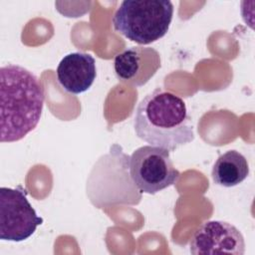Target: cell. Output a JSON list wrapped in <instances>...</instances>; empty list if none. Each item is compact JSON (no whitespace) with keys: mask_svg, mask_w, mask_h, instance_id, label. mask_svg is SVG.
<instances>
[{"mask_svg":"<svg viewBox=\"0 0 255 255\" xmlns=\"http://www.w3.org/2000/svg\"><path fill=\"white\" fill-rule=\"evenodd\" d=\"M45 93L40 80L24 67L8 64L0 69V140L22 139L38 125Z\"/></svg>","mask_w":255,"mask_h":255,"instance_id":"cell-1","label":"cell"},{"mask_svg":"<svg viewBox=\"0 0 255 255\" xmlns=\"http://www.w3.org/2000/svg\"><path fill=\"white\" fill-rule=\"evenodd\" d=\"M133 128L138 138L168 151H174L194 139L191 118L184 101L163 88H156L139 102Z\"/></svg>","mask_w":255,"mask_h":255,"instance_id":"cell-2","label":"cell"},{"mask_svg":"<svg viewBox=\"0 0 255 255\" xmlns=\"http://www.w3.org/2000/svg\"><path fill=\"white\" fill-rule=\"evenodd\" d=\"M173 5L168 0H126L113 17L116 31L128 40L147 45L168 31Z\"/></svg>","mask_w":255,"mask_h":255,"instance_id":"cell-3","label":"cell"},{"mask_svg":"<svg viewBox=\"0 0 255 255\" xmlns=\"http://www.w3.org/2000/svg\"><path fill=\"white\" fill-rule=\"evenodd\" d=\"M129 174L134 185L148 194H155L174 185L180 176L169 151L153 145H143L132 152L129 157Z\"/></svg>","mask_w":255,"mask_h":255,"instance_id":"cell-4","label":"cell"},{"mask_svg":"<svg viewBox=\"0 0 255 255\" xmlns=\"http://www.w3.org/2000/svg\"><path fill=\"white\" fill-rule=\"evenodd\" d=\"M43 223L27 199L22 186L0 188V238L20 242L34 234Z\"/></svg>","mask_w":255,"mask_h":255,"instance_id":"cell-5","label":"cell"},{"mask_svg":"<svg viewBox=\"0 0 255 255\" xmlns=\"http://www.w3.org/2000/svg\"><path fill=\"white\" fill-rule=\"evenodd\" d=\"M189 250L193 255H243L245 241L239 229L231 223L212 220L196 229L189 242Z\"/></svg>","mask_w":255,"mask_h":255,"instance_id":"cell-6","label":"cell"},{"mask_svg":"<svg viewBox=\"0 0 255 255\" xmlns=\"http://www.w3.org/2000/svg\"><path fill=\"white\" fill-rule=\"evenodd\" d=\"M160 68L159 53L151 47H130L115 57L118 79L135 87L145 85Z\"/></svg>","mask_w":255,"mask_h":255,"instance_id":"cell-7","label":"cell"},{"mask_svg":"<svg viewBox=\"0 0 255 255\" xmlns=\"http://www.w3.org/2000/svg\"><path fill=\"white\" fill-rule=\"evenodd\" d=\"M56 72L61 87L68 93L79 95L94 84L97 77L96 61L87 53H70L60 61Z\"/></svg>","mask_w":255,"mask_h":255,"instance_id":"cell-8","label":"cell"},{"mask_svg":"<svg viewBox=\"0 0 255 255\" xmlns=\"http://www.w3.org/2000/svg\"><path fill=\"white\" fill-rule=\"evenodd\" d=\"M249 174V164L246 157L235 149L219 155L213 164L211 176L214 183L233 187L244 181Z\"/></svg>","mask_w":255,"mask_h":255,"instance_id":"cell-9","label":"cell"}]
</instances>
